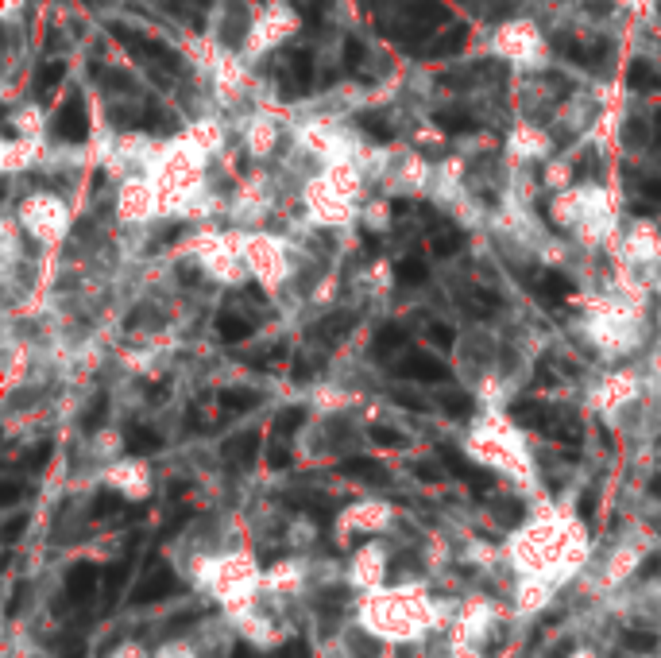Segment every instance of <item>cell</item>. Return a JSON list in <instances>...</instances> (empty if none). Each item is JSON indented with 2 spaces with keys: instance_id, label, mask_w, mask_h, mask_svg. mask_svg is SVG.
Here are the masks:
<instances>
[{
  "instance_id": "cell-12",
  "label": "cell",
  "mask_w": 661,
  "mask_h": 658,
  "mask_svg": "<svg viewBox=\"0 0 661 658\" xmlns=\"http://www.w3.org/2000/svg\"><path fill=\"white\" fill-rule=\"evenodd\" d=\"M97 593V569L82 562V566L70 569V577H66V597L70 600H89Z\"/></svg>"
},
{
  "instance_id": "cell-50",
  "label": "cell",
  "mask_w": 661,
  "mask_h": 658,
  "mask_svg": "<svg viewBox=\"0 0 661 658\" xmlns=\"http://www.w3.org/2000/svg\"><path fill=\"white\" fill-rule=\"evenodd\" d=\"M383 4H387V0H364V8H368V12H375V8H383Z\"/></svg>"
},
{
  "instance_id": "cell-13",
  "label": "cell",
  "mask_w": 661,
  "mask_h": 658,
  "mask_svg": "<svg viewBox=\"0 0 661 658\" xmlns=\"http://www.w3.org/2000/svg\"><path fill=\"white\" fill-rule=\"evenodd\" d=\"M627 86L638 93H658L661 90V70L658 66H650V62L634 59L627 66Z\"/></svg>"
},
{
  "instance_id": "cell-27",
  "label": "cell",
  "mask_w": 661,
  "mask_h": 658,
  "mask_svg": "<svg viewBox=\"0 0 661 658\" xmlns=\"http://www.w3.org/2000/svg\"><path fill=\"white\" fill-rule=\"evenodd\" d=\"M356 124H360V132H364L368 140H375V144H387V140L395 136V132L387 128V120H383V117H368V113H364V117L356 120Z\"/></svg>"
},
{
  "instance_id": "cell-32",
  "label": "cell",
  "mask_w": 661,
  "mask_h": 658,
  "mask_svg": "<svg viewBox=\"0 0 661 658\" xmlns=\"http://www.w3.org/2000/svg\"><path fill=\"white\" fill-rule=\"evenodd\" d=\"M116 511H124V500H120L116 492H101L97 504H93V519H109Z\"/></svg>"
},
{
  "instance_id": "cell-41",
  "label": "cell",
  "mask_w": 661,
  "mask_h": 658,
  "mask_svg": "<svg viewBox=\"0 0 661 658\" xmlns=\"http://www.w3.org/2000/svg\"><path fill=\"white\" fill-rule=\"evenodd\" d=\"M16 500H20V484H16V480H8V484L0 488V504H4V508H12Z\"/></svg>"
},
{
  "instance_id": "cell-44",
  "label": "cell",
  "mask_w": 661,
  "mask_h": 658,
  "mask_svg": "<svg viewBox=\"0 0 661 658\" xmlns=\"http://www.w3.org/2000/svg\"><path fill=\"white\" fill-rule=\"evenodd\" d=\"M24 523H28V519H12V523L4 527V542H16V535L24 531Z\"/></svg>"
},
{
  "instance_id": "cell-34",
  "label": "cell",
  "mask_w": 661,
  "mask_h": 658,
  "mask_svg": "<svg viewBox=\"0 0 661 658\" xmlns=\"http://www.w3.org/2000/svg\"><path fill=\"white\" fill-rule=\"evenodd\" d=\"M47 457H51V442H39L35 449H28V457H24V469L39 473V469L47 465Z\"/></svg>"
},
{
  "instance_id": "cell-23",
  "label": "cell",
  "mask_w": 661,
  "mask_h": 658,
  "mask_svg": "<svg viewBox=\"0 0 661 658\" xmlns=\"http://www.w3.org/2000/svg\"><path fill=\"white\" fill-rule=\"evenodd\" d=\"M62 78H66V62H47L43 70H39V78H35V97L39 101H47L55 86H62Z\"/></svg>"
},
{
  "instance_id": "cell-39",
  "label": "cell",
  "mask_w": 661,
  "mask_h": 658,
  "mask_svg": "<svg viewBox=\"0 0 661 658\" xmlns=\"http://www.w3.org/2000/svg\"><path fill=\"white\" fill-rule=\"evenodd\" d=\"M58 655H62V658H86V643H78V639H66V643H58Z\"/></svg>"
},
{
  "instance_id": "cell-33",
  "label": "cell",
  "mask_w": 661,
  "mask_h": 658,
  "mask_svg": "<svg viewBox=\"0 0 661 658\" xmlns=\"http://www.w3.org/2000/svg\"><path fill=\"white\" fill-rule=\"evenodd\" d=\"M105 395H97L93 403H89V411L82 415V430H101V422H105Z\"/></svg>"
},
{
  "instance_id": "cell-3",
  "label": "cell",
  "mask_w": 661,
  "mask_h": 658,
  "mask_svg": "<svg viewBox=\"0 0 661 658\" xmlns=\"http://www.w3.org/2000/svg\"><path fill=\"white\" fill-rule=\"evenodd\" d=\"M549 47L561 55V59L576 62V66H604L611 47L604 39H576V35H553Z\"/></svg>"
},
{
  "instance_id": "cell-37",
  "label": "cell",
  "mask_w": 661,
  "mask_h": 658,
  "mask_svg": "<svg viewBox=\"0 0 661 658\" xmlns=\"http://www.w3.org/2000/svg\"><path fill=\"white\" fill-rule=\"evenodd\" d=\"M638 190H642V198H646V202L661 206V179H642L638 182Z\"/></svg>"
},
{
  "instance_id": "cell-16",
  "label": "cell",
  "mask_w": 661,
  "mask_h": 658,
  "mask_svg": "<svg viewBox=\"0 0 661 658\" xmlns=\"http://www.w3.org/2000/svg\"><path fill=\"white\" fill-rule=\"evenodd\" d=\"M259 453V434L256 430H248V434H236L225 442V457L236 461V465H252V457Z\"/></svg>"
},
{
  "instance_id": "cell-51",
  "label": "cell",
  "mask_w": 661,
  "mask_h": 658,
  "mask_svg": "<svg viewBox=\"0 0 661 658\" xmlns=\"http://www.w3.org/2000/svg\"><path fill=\"white\" fill-rule=\"evenodd\" d=\"M654 128H658V140H661V109L654 113Z\"/></svg>"
},
{
  "instance_id": "cell-28",
  "label": "cell",
  "mask_w": 661,
  "mask_h": 658,
  "mask_svg": "<svg viewBox=\"0 0 661 658\" xmlns=\"http://www.w3.org/2000/svg\"><path fill=\"white\" fill-rule=\"evenodd\" d=\"M441 407H445V415H453V419H468V415H472V399H468L464 391L441 395Z\"/></svg>"
},
{
  "instance_id": "cell-30",
  "label": "cell",
  "mask_w": 661,
  "mask_h": 658,
  "mask_svg": "<svg viewBox=\"0 0 661 658\" xmlns=\"http://www.w3.org/2000/svg\"><path fill=\"white\" fill-rule=\"evenodd\" d=\"M345 74H360V66H364V43L356 39V35H348L345 39Z\"/></svg>"
},
{
  "instance_id": "cell-20",
  "label": "cell",
  "mask_w": 661,
  "mask_h": 658,
  "mask_svg": "<svg viewBox=\"0 0 661 658\" xmlns=\"http://www.w3.org/2000/svg\"><path fill=\"white\" fill-rule=\"evenodd\" d=\"M433 124H437L441 132H449V136H460V132H476V120L468 117L464 109H437V113H433Z\"/></svg>"
},
{
  "instance_id": "cell-9",
  "label": "cell",
  "mask_w": 661,
  "mask_h": 658,
  "mask_svg": "<svg viewBox=\"0 0 661 658\" xmlns=\"http://www.w3.org/2000/svg\"><path fill=\"white\" fill-rule=\"evenodd\" d=\"M464 47H468V28H460L457 24V28H449L445 35L430 39L418 55H422V59H453V55H460Z\"/></svg>"
},
{
  "instance_id": "cell-24",
  "label": "cell",
  "mask_w": 661,
  "mask_h": 658,
  "mask_svg": "<svg viewBox=\"0 0 661 658\" xmlns=\"http://www.w3.org/2000/svg\"><path fill=\"white\" fill-rule=\"evenodd\" d=\"M159 446H163V438L155 430H147V426H136L128 434V453H155Z\"/></svg>"
},
{
  "instance_id": "cell-11",
  "label": "cell",
  "mask_w": 661,
  "mask_h": 658,
  "mask_svg": "<svg viewBox=\"0 0 661 658\" xmlns=\"http://www.w3.org/2000/svg\"><path fill=\"white\" fill-rule=\"evenodd\" d=\"M341 477L364 480V484H387V469L372 457H348V461H341Z\"/></svg>"
},
{
  "instance_id": "cell-25",
  "label": "cell",
  "mask_w": 661,
  "mask_h": 658,
  "mask_svg": "<svg viewBox=\"0 0 661 658\" xmlns=\"http://www.w3.org/2000/svg\"><path fill=\"white\" fill-rule=\"evenodd\" d=\"M302 422H306V407H287V411H279V419H275V438H283V442H287Z\"/></svg>"
},
{
  "instance_id": "cell-29",
  "label": "cell",
  "mask_w": 661,
  "mask_h": 658,
  "mask_svg": "<svg viewBox=\"0 0 661 658\" xmlns=\"http://www.w3.org/2000/svg\"><path fill=\"white\" fill-rule=\"evenodd\" d=\"M426 341L437 345V349H453V345H457V329L445 326V322H430V326H426Z\"/></svg>"
},
{
  "instance_id": "cell-8",
  "label": "cell",
  "mask_w": 661,
  "mask_h": 658,
  "mask_svg": "<svg viewBox=\"0 0 661 658\" xmlns=\"http://www.w3.org/2000/svg\"><path fill=\"white\" fill-rule=\"evenodd\" d=\"M167 593H174V577L167 566H151L140 581V589L132 593V604H151V600H163Z\"/></svg>"
},
{
  "instance_id": "cell-18",
  "label": "cell",
  "mask_w": 661,
  "mask_h": 658,
  "mask_svg": "<svg viewBox=\"0 0 661 658\" xmlns=\"http://www.w3.org/2000/svg\"><path fill=\"white\" fill-rule=\"evenodd\" d=\"M430 248H433V256L449 260V256H457L460 248H464V233L453 229V225H437V233L430 237Z\"/></svg>"
},
{
  "instance_id": "cell-10",
  "label": "cell",
  "mask_w": 661,
  "mask_h": 658,
  "mask_svg": "<svg viewBox=\"0 0 661 658\" xmlns=\"http://www.w3.org/2000/svg\"><path fill=\"white\" fill-rule=\"evenodd\" d=\"M441 461H445V465L453 469V477L468 480V484H472L476 492H488L491 484H495V480H491V473H484V469H476L472 461H464V457H460L457 449H449V446H445V449H441Z\"/></svg>"
},
{
  "instance_id": "cell-7",
  "label": "cell",
  "mask_w": 661,
  "mask_h": 658,
  "mask_svg": "<svg viewBox=\"0 0 661 658\" xmlns=\"http://www.w3.org/2000/svg\"><path fill=\"white\" fill-rule=\"evenodd\" d=\"M530 291L542 299V306L557 310L561 302L573 295V283H569L561 271H534V283H530Z\"/></svg>"
},
{
  "instance_id": "cell-15",
  "label": "cell",
  "mask_w": 661,
  "mask_h": 658,
  "mask_svg": "<svg viewBox=\"0 0 661 658\" xmlns=\"http://www.w3.org/2000/svg\"><path fill=\"white\" fill-rule=\"evenodd\" d=\"M352 326H356V314H348V310H337V314H329L321 326L314 329L321 341H329V345H337L341 337H348L352 333Z\"/></svg>"
},
{
  "instance_id": "cell-40",
  "label": "cell",
  "mask_w": 661,
  "mask_h": 658,
  "mask_svg": "<svg viewBox=\"0 0 661 658\" xmlns=\"http://www.w3.org/2000/svg\"><path fill=\"white\" fill-rule=\"evenodd\" d=\"M495 508H499V519H503V523H518V519H522V508L511 504V500H503V504H495Z\"/></svg>"
},
{
  "instance_id": "cell-17",
  "label": "cell",
  "mask_w": 661,
  "mask_h": 658,
  "mask_svg": "<svg viewBox=\"0 0 661 658\" xmlns=\"http://www.w3.org/2000/svg\"><path fill=\"white\" fill-rule=\"evenodd\" d=\"M460 306L472 314V318H491L499 310V295H491L484 287H472L468 295H460Z\"/></svg>"
},
{
  "instance_id": "cell-31",
  "label": "cell",
  "mask_w": 661,
  "mask_h": 658,
  "mask_svg": "<svg viewBox=\"0 0 661 658\" xmlns=\"http://www.w3.org/2000/svg\"><path fill=\"white\" fill-rule=\"evenodd\" d=\"M240 35H248V16H244L240 8H232L229 24H225V43H229V47H240Z\"/></svg>"
},
{
  "instance_id": "cell-36",
  "label": "cell",
  "mask_w": 661,
  "mask_h": 658,
  "mask_svg": "<svg viewBox=\"0 0 661 658\" xmlns=\"http://www.w3.org/2000/svg\"><path fill=\"white\" fill-rule=\"evenodd\" d=\"M627 643L634 651H654L658 647V635L654 631H627Z\"/></svg>"
},
{
  "instance_id": "cell-4",
  "label": "cell",
  "mask_w": 661,
  "mask_h": 658,
  "mask_svg": "<svg viewBox=\"0 0 661 658\" xmlns=\"http://www.w3.org/2000/svg\"><path fill=\"white\" fill-rule=\"evenodd\" d=\"M279 82H283V90L290 97H298V93H306L314 86V51H306V47H294L283 55V70H279Z\"/></svg>"
},
{
  "instance_id": "cell-26",
  "label": "cell",
  "mask_w": 661,
  "mask_h": 658,
  "mask_svg": "<svg viewBox=\"0 0 661 658\" xmlns=\"http://www.w3.org/2000/svg\"><path fill=\"white\" fill-rule=\"evenodd\" d=\"M294 8H298V16H302L310 28H321V20H325V12H329V0H294Z\"/></svg>"
},
{
  "instance_id": "cell-53",
  "label": "cell",
  "mask_w": 661,
  "mask_h": 658,
  "mask_svg": "<svg viewBox=\"0 0 661 658\" xmlns=\"http://www.w3.org/2000/svg\"><path fill=\"white\" fill-rule=\"evenodd\" d=\"M167 4H178V0H167Z\"/></svg>"
},
{
  "instance_id": "cell-14",
  "label": "cell",
  "mask_w": 661,
  "mask_h": 658,
  "mask_svg": "<svg viewBox=\"0 0 661 658\" xmlns=\"http://www.w3.org/2000/svg\"><path fill=\"white\" fill-rule=\"evenodd\" d=\"M217 403L229 411V415H244V411H256L259 403H263V395L256 388H229L217 395Z\"/></svg>"
},
{
  "instance_id": "cell-52",
  "label": "cell",
  "mask_w": 661,
  "mask_h": 658,
  "mask_svg": "<svg viewBox=\"0 0 661 658\" xmlns=\"http://www.w3.org/2000/svg\"><path fill=\"white\" fill-rule=\"evenodd\" d=\"M89 4H109V0H89Z\"/></svg>"
},
{
  "instance_id": "cell-22",
  "label": "cell",
  "mask_w": 661,
  "mask_h": 658,
  "mask_svg": "<svg viewBox=\"0 0 661 658\" xmlns=\"http://www.w3.org/2000/svg\"><path fill=\"white\" fill-rule=\"evenodd\" d=\"M395 275H399V283H403V287H422V283L430 279V268H426V260H422V256H406V260H399Z\"/></svg>"
},
{
  "instance_id": "cell-46",
  "label": "cell",
  "mask_w": 661,
  "mask_h": 658,
  "mask_svg": "<svg viewBox=\"0 0 661 658\" xmlns=\"http://www.w3.org/2000/svg\"><path fill=\"white\" fill-rule=\"evenodd\" d=\"M395 399H399L403 407H410V411H426V403H422V399H414V395H403V391H399Z\"/></svg>"
},
{
  "instance_id": "cell-5",
  "label": "cell",
  "mask_w": 661,
  "mask_h": 658,
  "mask_svg": "<svg viewBox=\"0 0 661 658\" xmlns=\"http://www.w3.org/2000/svg\"><path fill=\"white\" fill-rule=\"evenodd\" d=\"M51 132H55V140H62V144H86V136H89L86 101H82V97H70L55 113Z\"/></svg>"
},
{
  "instance_id": "cell-48",
  "label": "cell",
  "mask_w": 661,
  "mask_h": 658,
  "mask_svg": "<svg viewBox=\"0 0 661 658\" xmlns=\"http://www.w3.org/2000/svg\"><path fill=\"white\" fill-rule=\"evenodd\" d=\"M658 569H661V558H654V562H650V566L642 569V577H654V573H658Z\"/></svg>"
},
{
  "instance_id": "cell-43",
  "label": "cell",
  "mask_w": 661,
  "mask_h": 658,
  "mask_svg": "<svg viewBox=\"0 0 661 658\" xmlns=\"http://www.w3.org/2000/svg\"><path fill=\"white\" fill-rule=\"evenodd\" d=\"M592 511H596V492H584V496H580V515L592 519Z\"/></svg>"
},
{
  "instance_id": "cell-21",
  "label": "cell",
  "mask_w": 661,
  "mask_h": 658,
  "mask_svg": "<svg viewBox=\"0 0 661 658\" xmlns=\"http://www.w3.org/2000/svg\"><path fill=\"white\" fill-rule=\"evenodd\" d=\"M406 345V329L403 326H383L379 337H375V357L379 360H391L395 353H403Z\"/></svg>"
},
{
  "instance_id": "cell-19",
  "label": "cell",
  "mask_w": 661,
  "mask_h": 658,
  "mask_svg": "<svg viewBox=\"0 0 661 658\" xmlns=\"http://www.w3.org/2000/svg\"><path fill=\"white\" fill-rule=\"evenodd\" d=\"M217 333H221L229 345H236V341H248V337L256 333V322H252V318H240V314H221V318H217Z\"/></svg>"
},
{
  "instance_id": "cell-45",
  "label": "cell",
  "mask_w": 661,
  "mask_h": 658,
  "mask_svg": "<svg viewBox=\"0 0 661 658\" xmlns=\"http://www.w3.org/2000/svg\"><path fill=\"white\" fill-rule=\"evenodd\" d=\"M310 372H314V364H310V360H298V364H294V380H298V384H302V380H310Z\"/></svg>"
},
{
  "instance_id": "cell-1",
  "label": "cell",
  "mask_w": 661,
  "mask_h": 658,
  "mask_svg": "<svg viewBox=\"0 0 661 658\" xmlns=\"http://www.w3.org/2000/svg\"><path fill=\"white\" fill-rule=\"evenodd\" d=\"M116 35V43H124L136 59H144L147 66H163L167 74H178L182 70V59H178V51H171L167 43H159V39H147V35H140V31L124 28V24H113L109 28Z\"/></svg>"
},
{
  "instance_id": "cell-49",
  "label": "cell",
  "mask_w": 661,
  "mask_h": 658,
  "mask_svg": "<svg viewBox=\"0 0 661 658\" xmlns=\"http://www.w3.org/2000/svg\"><path fill=\"white\" fill-rule=\"evenodd\" d=\"M232 658H256V655H252V651H248V647H244V643H240V647H236V651H232Z\"/></svg>"
},
{
  "instance_id": "cell-2",
  "label": "cell",
  "mask_w": 661,
  "mask_h": 658,
  "mask_svg": "<svg viewBox=\"0 0 661 658\" xmlns=\"http://www.w3.org/2000/svg\"><path fill=\"white\" fill-rule=\"evenodd\" d=\"M391 368H395V376L418 380V384H445L449 380V368L437 357H430V353H418V349L414 353H399L391 360Z\"/></svg>"
},
{
  "instance_id": "cell-42",
  "label": "cell",
  "mask_w": 661,
  "mask_h": 658,
  "mask_svg": "<svg viewBox=\"0 0 661 658\" xmlns=\"http://www.w3.org/2000/svg\"><path fill=\"white\" fill-rule=\"evenodd\" d=\"M584 175H592V179H600V163H596V155H592V163H576V179H584Z\"/></svg>"
},
{
  "instance_id": "cell-38",
  "label": "cell",
  "mask_w": 661,
  "mask_h": 658,
  "mask_svg": "<svg viewBox=\"0 0 661 658\" xmlns=\"http://www.w3.org/2000/svg\"><path fill=\"white\" fill-rule=\"evenodd\" d=\"M290 465V449L283 446V438H275V446H271V469H287Z\"/></svg>"
},
{
  "instance_id": "cell-47",
  "label": "cell",
  "mask_w": 661,
  "mask_h": 658,
  "mask_svg": "<svg viewBox=\"0 0 661 658\" xmlns=\"http://www.w3.org/2000/svg\"><path fill=\"white\" fill-rule=\"evenodd\" d=\"M414 473H418L422 480H437V477H441V473H437L433 465H414Z\"/></svg>"
},
{
  "instance_id": "cell-35",
  "label": "cell",
  "mask_w": 661,
  "mask_h": 658,
  "mask_svg": "<svg viewBox=\"0 0 661 658\" xmlns=\"http://www.w3.org/2000/svg\"><path fill=\"white\" fill-rule=\"evenodd\" d=\"M372 442H375V446H391V449H395V446H403L406 438L399 434V430H391V426H372Z\"/></svg>"
},
{
  "instance_id": "cell-6",
  "label": "cell",
  "mask_w": 661,
  "mask_h": 658,
  "mask_svg": "<svg viewBox=\"0 0 661 658\" xmlns=\"http://www.w3.org/2000/svg\"><path fill=\"white\" fill-rule=\"evenodd\" d=\"M511 419H515L518 426H526V430H542V434H549L553 422L561 419V407H546V403H534V399H515Z\"/></svg>"
}]
</instances>
